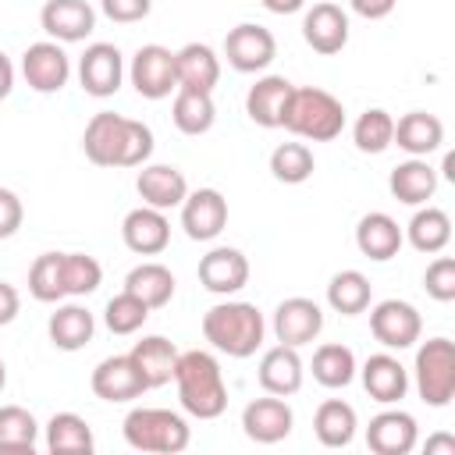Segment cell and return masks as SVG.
Returning <instances> with one entry per match:
<instances>
[{
  "mask_svg": "<svg viewBox=\"0 0 455 455\" xmlns=\"http://www.w3.org/2000/svg\"><path fill=\"white\" fill-rule=\"evenodd\" d=\"M82 149L96 167H142L153 156V128L135 117L100 110L82 132Z\"/></svg>",
  "mask_w": 455,
  "mask_h": 455,
  "instance_id": "6da1fadb",
  "label": "cell"
},
{
  "mask_svg": "<svg viewBox=\"0 0 455 455\" xmlns=\"http://www.w3.org/2000/svg\"><path fill=\"white\" fill-rule=\"evenodd\" d=\"M174 384H178V402L188 416L196 419H217L228 409V384L224 370L213 352L206 348H188L178 352L174 366Z\"/></svg>",
  "mask_w": 455,
  "mask_h": 455,
  "instance_id": "7a4b0ae2",
  "label": "cell"
},
{
  "mask_svg": "<svg viewBox=\"0 0 455 455\" xmlns=\"http://www.w3.org/2000/svg\"><path fill=\"white\" fill-rule=\"evenodd\" d=\"M263 334H267V323L252 302L228 299V302H217L203 313V338L231 359L256 355V348L263 345Z\"/></svg>",
  "mask_w": 455,
  "mask_h": 455,
  "instance_id": "3957f363",
  "label": "cell"
},
{
  "mask_svg": "<svg viewBox=\"0 0 455 455\" xmlns=\"http://www.w3.org/2000/svg\"><path fill=\"white\" fill-rule=\"evenodd\" d=\"M281 128L299 135V139H309V142H331L345 132V107L327 89L295 85L288 103H284Z\"/></svg>",
  "mask_w": 455,
  "mask_h": 455,
  "instance_id": "277c9868",
  "label": "cell"
},
{
  "mask_svg": "<svg viewBox=\"0 0 455 455\" xmlns=\"http://www.w3.org/2000/svg\"><path fill=\"white\" fill-rule=\"evenodd\" d=\"M121 434H124L128 448L153 451V455H178L192 441V430H188L185 416L171 412V409H156V405H135L124 416Z\"/></svg>",
  "mask_w": 455,
  "mask_h": 455,
  "instance_id": "5b68a950",
  "label": "cell"
},
{
  "mask_svg": "<svg viewBox=\"0 0 455 455\" xmlns=\"http://www.w3.org/2000/svg\"><path fill=\"white\" fill-rule=\"evenodd\" d=\"M412 380H416V391L427 405L444 409L455 398V341L451 338H427L416 348Z\"/></svg>",
  "mask_w": 455,
  "mask_h": 455,
  "instance_id": "8992f818",
  "label": "cell"
},
{
  "mask_svg": "<svg viewBox=\"0 0 455 455\" xmlns=\"http://www.w3.org/2000/svg\"><path fill=\"white\" fill-rule=\"evenodd\" d=\"M370 331L373 338L387 348V352H402L412 348L423 334V316L412 302L405 299H384L370 309Z\"/></svg>",
  "mask_w": 455,
  "mask_h": 455,
  "instance_id": "52a82bcc",
  "label": "cell"
},
{
  "mask_svg": "<svg viewBox=\"0 0 455 455\" xmlns=\"http://www.w3.org/2000/svg\"><path fill=\"white\" fill-rule=\"evenodd\" d=\"M128 78L142 100H164L178 89V71H174V50L160 43H146L135 50L128 64Z\"/></svg>",
  "mask_w": 455,
  "mask_h": 455,
  "instance_id": "ba28073f",
  "label": "cell"
},
{
  "mask_svg": "<svg viewBox=\"0 0 455 455\" xmlns=\"http://www.w3.org/2000/svg\"><path fill=\"white\" fill-rule=\"evenodd\" d=\"M224 57L235 71L242 75H256L267 71L277 57V39L270 28L256 25V21H242L224 36Z\"/></svg>",
  "mask_w": 455,
  "mask_h": 455,
  "instance_id": "9c48e42d",
  "label": "cell"
},
{
  "mask_svg": "<svg viewBox=\"0 0 455 455\" xmlns=\"http://www.w3.org/2000/svg\"><path fill=\"white\" fill-rule=\"evenodd\" d=\"M21 75L28 82V89L50 96L60 92L71 78V57L64 53V46L57 39H39L21 53Z\"/></svg>",
  "mask_w": 455,
  "mask_h": 455,
  "instance_id": "30bf717a",
  "label": "cell"
},
{
  "mask_svg": "<svg viewBox=\"0 0 455 455\" xmlns=\"http://www.w3.org/2000/svg\"><path fill=\"white\" fill-rule=\"evenodd\" d=\"M124 82V57L114 43H89L85 53L78 57V85L96 96V100H107L121 89Z\"/></svg>",
  "mask_w": 455,
  "mask_h": 455,
  "instance_id": "8fae6325",
  "label": "cell"
},
{
  "mask_svg": "<svg viewBox=\"0 0 455 455\" xmlns=\"http://www.w3.org/2000/svg\"><path fill=\"white\" fill-rule=\"evenodd\" d=\"M320 331H323V309L313 299L291 295V299L277 302V309H274V338L281 345L302 348V345L316 341Z\"/></svg>",
  "mask_w": 455,
  "mask_h": 455,
  "instance_id": "7c38bea8",
  "label": "cell"
},
{
  "mask_svg": "<svg viewBox=\"0 0 455 455\" xmlns=\"http://www.w3.org/2000/svg\"><path fill=\"white\" fill-rule=\"evenodd\" d=\"M291 427H295V412L281 395L252 398L242 409V430L256 444H277V441H284L291 434Z\"/></svg>",
  "mask_w": 455,
  "mask_h": 455,
  "instance_id": "4fadbf2b",
  "label": "cell"
},
{
  "mask_svg": "<svg viewBox=\"0 0 455 455\" xmlns=\"http://www.w3.org/2000/svg\"><path fill=\"white\" fill-rule=\"evenodd\" d=\"M419 441V423L405 409H384L366 427V448L373 455H409Z\"/></svg>",
  "mask_w": 455,
  "mask_h": 455,
  "instance_id": "5bb4252c",
  "label": "cell"
},
{
  "mask_svg": "<svg viewBox=\"0 0 455 455\" xmlns=\"http://www.w3.org/2000/svg\"><path fill=\"white\" fill-rule=\"evenodd\" d=\"M302 39L309 50H316L323 57L341 53L348 46V14L331 0L313 4L302 18Z\"/></svg>",
  "mask_w": 455,
  "mask_h": 455,
  "instance_id": "9a60e30c",
  "label": "cell"
},
{
  "mask_svg": "<svg viewBox=\"0 0 455 455\" xmlns=\"http://www.w3.org/2000/svg\"><path fill=\"white\" fill-rule=\"evenodd\" d=\"M181 228L192 242H213L228 228V199L217 188H196L181 203Z\"/></svg>",
  "mask_w": 455,
  "mask_h": 455,
  "instance_id": "2e32d148",
  "label": "cell"
},
{
  "mask_svg": "<svg viewBox=\"0 0 455 455\" xmlns=\"http://www.w3.org/2000/svg\"><path fill=\"white\" fill-rule=\"evenodd\" d=\"M121 238L135 256H160L171 245V220L156 206H135L121 220Z\"/></svg>",
  "mask_w": 455,
  "mask_h": 455,
  "instance_id": "e0dca14e",
  "label": "cell"
},
{
  "mask_svg": "<svg viewBox=\"0 0 455 455\" xmlns=\"http://www.w3.org/2000/svg\"><path fill=\"white\" fill-rule=\"evenodd\" d=\"M199 284L213 295H235L249 284V259L235 245H217L199 259Z\"/></svg>",
  "mask_w": 455,
  "mask_h": 455,
  "instance_id": "ac0fdd59",
  "label": "cell"
},
{
  "mask_svg": "<svg viewBox=\"0 0 455 455\" xmlns=\"http://www.w3.org/2000/svg\"><path fill=\"white\" fill-rule=\"evenodd\" d=\"M39 25L57 43H82L96 28V11L89 0H46Z\"/></svg>",
  "mask_w": 455,
  "mask_h": 455,
  "instance_id": "d6986e66",
  "label": "cell"
},
{
  "mask_svg": "<svg viewBox=\"0 0 455 455\" xmlns=\"http://www.w3.org/2000/svg\"><path fill=\"white\" fill-rule=\"evenodd\" d=\"M89 387H92V395L103 398V402H132V398H142V395H146V380L139 377V370H135V363L128 359V352H124V355H107V359L92 370Z\"/></svg>",
  "mask_w": 455,
  "mask_h": 455,
  "instance_id": "ffe728a7",
  "label": "cell"
},
{
  "mask_svg": "<svg viewBox=\"0 0 455 455\" xmlns=\"http://www.w3.org/2000/svg\"><path fill=\"white\" fill-rule=\"evenodd\" d=\"M402 242H405V235H402L398 220L391 213H384V210H370L355 224V249L373 263L395 259L402 252Z\"/></svg>",
  "mask_w": 455,
  "mask_h": 455,
  "instance_id": "44dd1931",
  "label": "cell"
},
{
  "mask_svg": "<svg viewBox=\"0 0 455 455\" xmlns=\"http://www.w3.org/2000/svg\"><path fill=\"white\" fill-rule=\"evenodd\" d=\"M355 373L363 377L366 395H370L373 402H380V405H398V402L405 398V391H409V370H405L402 359L391 355V352L370 355V359L363 363V370H355Z\"/></svg>",
  "mask_w": 455,
  "mask_h": 455,
  "instance_id": "7402d4cb",
  "label": "cell"
},
{
  "mask_svg": "<svg viewBox=\"0 0 455 455\" xmlns=\"http://www.w3.org/2000/svg\"><path fill=\"white\" fill-rule=\"evenodd\" d=\"M135 192L146 206H156V210H174L185 203L188 196V181L178 167L171 164H142L139 178H135Z\"/></svg>",
  "mask_w": 455,
  "mask_h": 455,
  "instance_id": "603a6c76",
  "label": "cell"
},
{
  "mask_svg": "<svg viewBox=\"0 0 455 455\" xmlns=\"http://www.w3.org/2000/svg\"><path fill=\"white\" fill-rule=\"evenodd\" d=\"M128 359L135 363L139 377L146 380V391L153 387H164L174 380V366H178V348L174 341H167L164 334H146L142 341L132 345Z\"/></svg>",
  "mask_w": 455,
  "mask_h": 455,
  "instance_id": "cb8c5ba5",
  "label": "cell"
},
{
  "mask_svg": "<svg viewBox=\"0 0 455 455\" xmlns=\"http://www.w3.org/2000/svg\"><path fill=\"white\" fill-rule=\"evenodd\" d=\"M302 373H306V370H302L299 348L281 345V341L263 352L259 370H256L259 387H263L267 395H281V398H288V395H295V391L302 387Z\"/></svg>",
  "mask_w": 455,
  "mask_h": 455,
  "instance_id": "d4e9b609",
  "label": "cell"
},
{
  "mask_svg": "<svg viewBox=\"0 0 455 455\" xmlns=\"http://www.w3.org/2000/svg\"><path fill=\"white\" fill-rule=\"evenodd\" d=\"M174 71H178V89L213 92L220 82V57L206 43H185L181 50H174Z\"/></svg>",
  "mask_w": 455,
  "mask_h": 455,
  "instance_id": "484cf974",
  "label": "cell"
},
{
  "mask_svg": "<svg viewBox=\"0 0 455 455\" xmlns=\"http://www.w3.org/2000/svg\"><path fill=\"white\" fill-rule=\"evenodd\" d=\"M291 82L284 75H263L256 78V85H249L245 92V114L252 124L259 128H281V114H284V103L291 96Z\"/></svg>",
  "mask_w": 455,
  "mask_h": 455,
  "instance_id": "4316f807",
  "label": "cell"
},
{
  "mask_svg": "<svg viewBox=\"0 0 455 455\" xmlns=\"http://www.w3.org/2000/svg\"><path fill=\"white\" fill-rule=\"evenodd\" d=\"M387 188L405 206H423L437 192V171L427 164V156H409L387 174Z\"/></svg>",
  "mask_w": 455,
  "mask_h": 455,
  "instance_id": "83f0119b",
  "label": "cell"
},
{
  "mask_svg": "<svg viewBox=\"0 0 455 455\" xmlns=\"http://www.w3.org/2000/svg\"><path fill=\"white\" fill-rule=\"evenodd\" d=\"M441 142H444V124L427 110H409L395 121L391 146L405 149L409 156H430L434 149H441Z\"/></svg>",
  "mask_w": 455,
  "mask_h": 455,
  "instance_id": "f1b7e54d",
  "label": "cell"
},
{
  "mask_svg": "<svg viewBox=\"0 0 455 455\" xmlns=\"http://www.w3.org/2000/svg\"><path fill=\"white\" fill-rule=\"evenodd\" d=\"M46 334H50L53 348H60V352H78V348H85V345L92 341L96 320H92V313H89L85 306L68 302V306H57V309L50 313Z\"/></svg>",
  "mask_w": 455,
  "mask_h": 455,
  "instance_id": "f546056e",
  "label": "cell"
},
{
  "mask_svg": "<svg viewBox=\"0 0 455 455\" xmlns=\"http://www.w3.org/2000/svg\"><path fill=\"white\" fill-rule=\"evenodd\" d=\"M43 430H46V451L53 455H92L96 451L92 427L78 412H53Z\"/></svg>",
  "mask_w": 455,
  "mask_h": 455,
  "instance_id": "4dcf8cb0",
  "label": "cell"
},
{
  "mask_svg": "<svg viewBox=\"0 0 455 455\" xmlns=\"http://www.w3.org/2000/svg\"><path fill=\"white\" fill-rule=\"evenodd\" d=\"M355 427H359V416L341 398H327L313 412V434L323 448H348L352 437H355Z\"/></svg>",
  "mask_w": 455,
  "mask_h": 455,
  "instance_id": "1f68e13d",
  "label": "cell"
},
{
  "mask_svg": "<svg viewBox=\"0 0 455 455\" xmlns=\"http://www.w3.org/2000/svg\"><path fill=\"white\" fill-rule=\"evenodd\" d=\"M402 235L409 238V245H412L416 252H427V256L444 252V245L451 242V217H448L441 206L423 203V206L412 213V220H409V228H405Z\"/></svg>",
  "mask_w": 455,
  "mask_h": 455,
  "instance_id": "d6a6232c",
  "label": "cell"
},
{
  "mask_svg": "<svg viewBox=\"0 0 455 455\" xmlns=\"http://www.w3.org/2000/svg\"><path fill=\"white\" fill-rule=\"evenodd\" d=\"M171 121L181 135H206L217 121L213 92H196V89H174L171 103Z\"/></svg>",
  "mask_w": 455,
  "mask_h": 455,
  "instance_id": "836d02e7",
  "label": "cell"
},
{
  "mask_svg": "<svg viewBox=\"0 0 455 455\" xmlns=\"http://www.w3.org/2000/svg\"><path fill=\"white\" fill-rule=\"evenodd\" d=\"M174 274L164 267V263H139L128 270L124 277V291H132L135 299H142L149 309H164L171 299H174Z\"/></svg>",
  "mask_w": 455,
  "mask_h": 455,
  "instance_id": "e575fe53",
  "label": "cell"
},
{
  "mask_svg": "<svg viewBox=\"0 0 455 455\" xmlns=\"http://www.w3.org/2000/svg\"><path fill=\"white\" fill-rule=\"evenodd\" d=\"M373 302V284L363 270H338L327 284V306L341 316H359Z\"/></svg>",
  "mask_w": 455,
  "mask_h": 455,
  "instance_id": "d590c367",
  "label": "cell"
},
{
  "mask_svg": "<svg viewBox=\"0 0 455 455\" xmlns=\"http://www.w3.org/2000/svg\"><path fill=\"white\" fill-rule=\"evenodd\" d=\"M355 370H359L355 352L348 345H341V341H327V345H320L313 352V380L331 387V391L348 387L355 380Z\"/></svg>",
  "mask_w": 455,
  "mask_h": 455,
  "instance_id": "8d00e7d4",
  "label": "cell"
},
{
  "mask_svg": "<svg viewBox=\"0 0 455 455\" xmlns=\"http://www.w3.org/2000/svg\"><path fill=\"white\" fill-rule=\"evenodd\" d=\"M28 295L36 302H60L64 291V252H43L36 256V263L28 267Z\"/></svg>",
  "mask_w": 455,
  "mask_h": 455,
  "instance_id": "74e56055",
  "label": "cell"
},
{
  "mask_svg": "<svg viewBox=\"0 0 455 455\" xmlns=\"http://www.w3.org/2000/svg\"><path fill=\"white\" fill-rule=\"evenodd\" d=\"M391 139H395V117L387 110H380V107L363 110L355 117V124H352V142H355L359 153L377 156V153H384L391 146Z\"/></svg>",
  "mask_w": 455,
  "mask_h": 455,
  "instance_id": "f35d334b",
  "label": "cell"
},
{
  "mask_svg": "<svg viewBox=\"0 0 455 455\" xmlns=\"http://www.w3.org/2000/svg\"><path fill=\"white\" fill-rule=\"evenodd\" d=\"M313 171H316V156L306 142H281L270 153V174L284 185H302L313 178Z\"/></svg>",
  "mask_w": 455,
  "mask_h": 455,
  "instance_id": "ab89813d",
  "label": "cell"
},
{
  "mask_svg": "<svg viewBox=\"0 0 455 455\" xmlns=\"http://www.w3.org/2000/svg\"><path fill=\"white\" fill-rule=\"evenodd\" d=\"M39 441V423L21 405H0V451H32Z\"/></svg>",
  "mask_w": 455,
  "mask_h": 455,
  "instance_id": "60d3db41",
  "label": "cell"
},
{
  "mask_svg": "<svg viewBox=\"0 0 455 455\" xmlns=\"http://www.w3.org/2000/svg\"><path fill=\"white\" fill-rule=\"evenodd\" d=\"M149 306L142 302V299H135L132 291H117L110 302H107V309H103V323L110 327V334H135L146 320H149Z\"/></svg>",
  "mask_w": 455,
  "mask_h": 455,
  "instance_id": "b9f144b4",
  "label": "cell"
},
{
  "mask_svg": "<svg viewBox=\"0 0 455 455\" xmlns=\"http://www.w3.org/2000/svg\"><path fill=\"white\" fill-rule=\"evenodd\" d=\"M103 284V267L89 252H64V291L82 299Z\"/></svg>",
  "mask_w": 455,
  "mask_h": 455,
  "instance_id": "7bdbcfd3",
  "label": "cell"
},
{
  "mask_svg": "<svg viewBox=\"0 0 455 455\" xmlns=\"http://www.w3.org/2000/svg\"><path fill=\"white\" fill-rule=\"evenodd\" d=\"M423 288L434 302H451L455 299V259L451 256H437L427 274H423Z\"/></svg>",
  "mask_w": 455,
  "mask_h": 455,
  "instance_id": "ee69618b",
  "label": "cell"
},
{
  "mask_svg": "<svg viewBox=\"0 0 455 455\" xmlns=\"http://www.w3.org/2000/svg\"><path fill=\"white\" fill-rule=\"evenodd\" d=\"M100 11H103L110 21H117V25H132V21L149 18L153 0H100Z\"/></svg>",
  "mask_w": 455,
  "mask_h": 455,
  "instance_id": "f6af8a7d",
  "label": "cell"
},
{
  "mask_svg": "<svg viewBox=\"0 0 455 455\" xmlns=\"http://www.w3.org/2000/svg\"><path fill=\"white\" fill-rule=\"evenodd\" d=\"M21 220H25V206H21V199H18L11 188H0V238L18 235Z\"/></svg>",
  "mask_w": 455,
  "mask_h": 455,
  "instance_id": "bcb514c9",
  "label": "cell"
},
{
  "mask_svg": "<svg viewBox=\"0 0 455 455\" xmlns=\"http://www.w3.org/2000/svg\"><path fill=\"white\" fill-rule=\"evenodd\" d=\"M395 4H398V0H348V7H352L359 18H366V21L387 18V14L395 11Z\"/></svg>",
  "mask_w": 455,
  "mask_h": 455,
  "instance_id": "7dc6e473",
  "label": "cell"
},
{
  "mask_svg": "<svg viewBox=\"0 0 455 455\" xmlns=\"http://www.w3.org/2000/svg\"><path fill=\"white\" fill-rule=\"evenodd\" d=\"M18 313H21V295H18V288L7 284V281H0V327H7Z\"/></svg>",
  "mask_w": 455,
  "mask_h": 455,
  "instance_id": "c3c4849f",
  "label": "cell"
},
{
  "mask_svg": "<svg viewBox=\"0 0 455 455\" xmlns=\"http://www.w3.org/2000/svg\"><path fill=\"white\" fill-rule=\"evenodd\" d=\"M11 89H14V64H11V57L0 50V100H7Z\"/></svg>",
  "mask_w": 455,
  "mask_h": 455,
  "instance_id": "681fc988",
  "label": "cell"
},
{
  "mask_svg": "<svg viewBox=\"0 0 455 455\" xmlns=\"http://www.w3.org/2000/svg\"><path fill=\"white\" fill-rule=\"evenodd\" d=\"M263 7H267L270 14H295V11L306 7V0H263Z\"/></svg>",
  "mask_w": 455,
  "mask_h": 455,
  "instance_id": "f907efd6",
  "label": "cell"
},
{
  "mask_svg": "<svg viewBox=\"0 0 455 455\" xmlns=\"http://www.w3.org/2000/svg\"><path fill=\"white\" fill-rule=\"evenodd\" d=\"M430 451H448V455H451V451H455V437H448V434H434V437L427 441V455H430Z\"/></svg>",
  "mask_w": 455,
  "mask_h": 455,
  "instance_id": "816d5d0a",
  "label": "cell"
},
{
  "mask_svg": "<svg viewBox=\"0 0 455 455\" xmlns=\"http://www.w3.org/2000/svg\"><path fill=\"white\" fill-rule=\"evenodd\" d=\"M441 171H444L448 181H455V156H451V153H444V167H441Z\"/></svg>",
  "mask_w": 455,
  "mask_h": 455,
  "instance_id": "f5cc1de1",
  "label": "cell"
},
{
  "mask_svg": "<svg viewBox=\"0 0 455 455\" xmlns=\"http://www.w3.org/2000/svg\"><path fill=\"white\" fill-rule=\"evenodd\" d=\"M7 387V366H4V359H0V391Z\"/></svg>",
  "mask_w": 455,
  "mask_h": 455,
  "instance_id": "db71d44e",
  "label": "cell"
}]
</instances>
